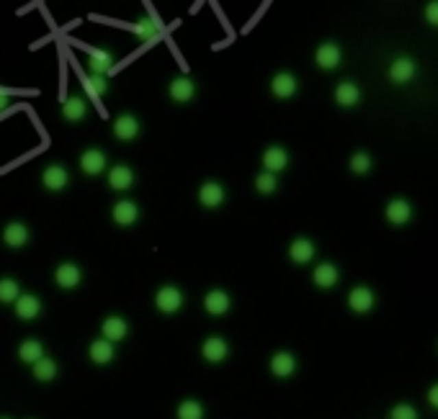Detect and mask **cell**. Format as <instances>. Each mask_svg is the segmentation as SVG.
Wrapping results in <instances>:
<instances>
[{"mask_svg":"<svg viewBox=\"0 0 438 419\" xmlns=\"http://www.w3.org/2000/svg\"><path fill=\"white\" fill-rule=\"evenodd\" d=\"M127 335H129V322L124 319V316L111 314V316L104 319V325H101V337L108 340L111 345H117V342H121V340H127Z\"/></svg>","mask_w":438,"mask_h":419,"instance_id":"9a60e30c","label":"cell"},{"mask_svg":"<svg viewBox=\"0 0 438 419\" xmlns=\"http://www.w3.org/2000/svg\"><path fill=\"white\" fill-rule=\"evenodd\" d=\"M199 93V85L193 83L188 75H175L168 83V98L173 103H191Z\"/></svg>","mask_w":438,"mask_h":419,"instance_id":"7a4b0ae2","label":"cell"},{"mask_svg":"<svg viewBox=\"0 0 438 419\" xmlns=\"http://www.w3.org/2000/svg\"><path fill=\"white\" fill-rule=\"evenodd\" d=\"M423 16H426V21L430 23V26H438V0H430V3H428Z\"/></svg>","mask_w":438,"mask_h":419,"instance_id":"8d00e7d4","label":"cell"},{"mask_svg":"<svg viewBox=\"0 0 438 419\" xmlns=\"http://www.w3.org/2000/svg\"><path fill=\"white\" fill-rule=\"evenodd\" d=\"M372 168H374V160H372L369 152H353V157H351V173L353 175H369Z\"/></svg>","mask_w":438,"mask_h":419,"instance_id":"d6a6232c","label":"cell"},{"mask_svg":"<svg viewBox=\"0 0 438 419\" xmlns=\"http://www.w3.org/2000/svg\"><path fill=\"white\" fill-rule=\"evenodd\" d=\"M47 353H44V345L39 342V340H23L21 345H19V360L21 363H26V366H34L39 357H44Z\"/></svg>","mask_w":438,"mask_h":419,"instance_id":"f1b7e54d","label":"cell"},{"mask_svg":"<svg viewBox=\"0 0 438 419\" xmlns=\"http://www.w3.org/2000/svg\"><path fill=\"white\" fill-rule=\"evenodd\" d=\"M385 216L389 224L405 227V224H410V219H413V203L407 199H392L385 206Z\"/></svg>","mask_w":438,"mask_h":419,"instance_id":"ac0fdd59","label":"cell"},{"mask_svg":"<svg viewBox=\"0 0 438 419\" xmlns=\"http://www.w3.org/2000/svg\"><path fill=\"white\" fill-rule=\"evenodd\" d=\"M297 90H300V80H297V75L294 73H276L271 77V93L276 95L278 101L294 98Z\"/></svg>","mask_w":438,"mask_h":419,"instance_id":"8fae6325","label":"cell"},{"mask_svg":"<svg viewBox=\"0 0 438 419\" xmlns=\"http://www.w3.org/2000/svg\"><path fill=\"white\" fill-rule=\"evenodd\" d=\"M111 219H114V224H119V227H134L139 221V206L134 203V201L129 199H121L114 203V209H111Z\"/></svg>","mask_w":438,"mask_h":419,"instance_id":"e0dca14e","label":"cell"},{"mask_svg":"<svg viewBox=\"0 0 438 419\" xmlns=\"http://www.w3.org/2000/svg\"><path fill=\"white\" fill-rule=\"evenodd\" d=\"M62 118L64 121H70V124H77V121H83L88 116V101L83 98V95H77V93H73V95H67L64 98V103H62Z\"/></svg>","mask_w":438,"mask_h":419,"instance_id":"7402d4cb","label":"cell"},{"mask_svg":"<svg viewBox=\"0 0 438 419\" xmlns=\"http://www.w3.org/2000/svg\"><path fill=\"white\" fill-rule=\"evenodd\" d=\"M13 312H16V319H21V322H34V319H39V314H42V299L36 294H26V291H21V296H19L16 304H13Z\"/></svg>","mask_w":438,"mask_h":419,"instance_id":"52a82bcc","label":"cell"},{"mask_svg":"<svg viewBox=\"0 0 438 419\" xmlns=\"http://www.w3.org/2000/svg\"><path fill=\"white\" fill-rule=\"evenodd\" d=\"M256 190L260 196H271L278 190V175H271V173H258L256 175Z\"/></svg>","mask_w":438,"mask_h":419,"instance_id":"e575fe53","label":"cell"},{"mask_svg":"<svg viewBox=\"0 0 438 419\" xmlns=\"http://www.w3.org/2000/svg\"><path fill=\"white\" fill-rule=\"evenodd\" d=\"M204 309H206V314L212 316H225L232 309V299L222 288H214V291L204 296Z\"/></svg>","mask_w":438,"mask_h":419,"instance_id":"44dd1931","label":"cell"},{"mask_svg":"<svg viewBox=\"0 0 438 419\" xmlns=\"http://www.w3.org/2000/svg\"><path fill=\"white\" fill-rule=\"evenodd\" d=\"M42 186L49 193H60V190H64L67 186H70V173H67V168L64 165H47L42 173Z\"/></svg>","mask_w":438,"mask_h":419,"instance_id":"7c38bea8","label":"cell"},{"mask_svg":"<svg viewBox=\"0 0 438 419\" xmlns=\"http://www.w3.org/2000/svg\"><path fill=\"white\" fill-rule=\"evenodd\" d=\"M54 283L60 285L62 291H73L83 283V270L77 262H60L54 270Z\"/></svg>","mask_w":438,"mask_h":419,"instance_id":"ba28073f","label":"cell"},{"mask_svg":"<svg viewBox=\"0 0 438 419\" xmlns=\"http://www.w3.org/2000/svg\"><path fill=\"white\" fill-rule=\"evenodd\" d=\"M32 242V229H29V224H23V221H8L5 227H3V244L5 247H11V250H21Z\"/></svg>","mask_w":438,"mask_h":419,"instance_id":"5b68a950","label":"cell"},{"mask_svg":"<svg viewBox=\"0 0 438 419\" xmlns=\"http://www.w3.org/2000/svg\"><path fill=\"white\" fill-rule=\"evenodd\" d=\"M114 67V52L111 49H93L88 57V70L90 75H106Z\"/></svg>","mask_w":438,"mask_h":419,"instance_id":"83f0119b","label":"cell"},{"mask_svg":"<svg viewBox=\"0 0 438 419\" xmlns=\"http://www.w3.org/2000/svg\"><path fill=\"white\" fill-rule=\"evenodd\" d=\"M88 357H90L96 366H108V363H114V357H117V345H111L108 340L98 337V340H93L90 347H88Z\"/></svg>","mask_w":438,"mask_h":419,"instance_id":"d4e9b609","label":"cell"},{"mask_svg":"<svg viewBox=\"0 0 438 419\" xmlns=\"http://www.w3.org/2000/svg\"><path fill=\"white\" fill-rule=\"evenodd\" d=\"M155 306H158L160 314H178L183 306V291L178 285H162L155 294Z\"/></svg>","mask_w":438,"mask_h":419,"instance_id":"3957f363","label":"cell"},{"mask_svg":"<svg viewBox=\"0 0 438 419\" xmlns=\"http://www.w3.org/2000/svg\"><path fill=\"white\" fill-rule=\"evenodd\" d=\"M227 355H230V345H227L225 337H206L202 342V357L206 363L217 366V363L227 360Z\"/></svg>","mask_w":438,"mask_h":419,"instance_id":"ffe728a7","label":"cell"},{"mask_svg":"<svg viewBox=\"0 0 438 419\" xmlns=\"http://www.w3.org/2000/svg\"><path fill=\"white\" fill-rule=\"evenodd\" d=\"M260 162H263V173L278 175V173H284L289 168V152L281 144H271V147H266Z\"/></svg>","mask_w":438,"mask_h":419,"instance_id":"4fadbf2b","label":"cell"},{"mask_svg":"<svg viewBox=\"0 0 438 419\" xmlns=\"http://www.w3.org/2000/svg\"><path fill=\"white\" fill-rule=\"evenodd\" d=\"M32 373L39 383H52L54 378H57V373H60V366H57V360H54L52 355H44L32 366Z\"/></svg>","mask_w":438,"mask_h":419,"instance_id":"4316f807","label":"cell"},{"mask_svg":"<svg viewBox=\"0 0 438 419\" xmlns=\"http://www.w3.org/2000/svg\"><path fill=\"white\" fill-rule=\"evenodd\" d=\"M132 29H134V34H137V39L142 44H150L152 39H158V34H160V26H158L155 18H150V16H142Z\"/></svg>","mask_w":438,"mask_h":419,"instance_id":"f546056e","label":"cell"},{"mask_svg":"<svg viewBox=\"0 0 438 419\" xmlns=\"http://www.w3.org/2000/svg\"><path fill=\"white\" fill-rule=\"evenodd\" d=\"M21 296V285L16 278H0V304H16Z\"/></svg>","mask_w":438,"mask_h":419,"instance_id":"1f68e13d","label":"cell"},{"mask_svg":"<svg viewBox=\"0 0 438 419\" xmlns=\"http://www.w3.org/2000/svg\"><path fill=\"white\" fill-rule=\"evenodd\" d=\"M8 103H11V93H8V90H0V114L8 108Z\"/></svg>","mask_w":438,"mask_h":419,"instance_id":"f35d334b","label":"cell"},{"mask_svg":"<svg viewBox=\"0 0 438 419\" xmlns=\"http://www.w3.org/2000/svg\"><path fill=\"white\" fill-rule=\"evenodd\" d=\"M376 304V296L374 291L369 288V285H356L351 288V294H348V309H351L353 314H369Z\"/></svg>","mask_w":438,"mask_h":419,"instance_id":"30bf717a","label":"cell"},{"mask_svg":"<svg viewBox=\"0 0 438 419\" xmlns=\"http://www.w3.org/2000/svg\"><path fill=\"white\" fill-rule=\"evenodd\" d=\"M417 73V64L413 57H397L389 64V80L395 85H407Z\"/></svg>","mask_w":438,"mask_h":419,"instance_id":"d6986e66","label":"cell"},{"mask_svg":"<svg viewBox=\"0 0 438 419\" xmlns=\"http://www.w3.org/2000/svg\"><path fill=\"white\" fill-rule=\"evenodd\" d=\"M0 419H11V417H0Z\"/></svg>","mask_w":438,"mask_h":419,"instance_id":"ab89813d","label":"cell"},{"mask_svg":"<svg viewBox=\"0 0 438 419\" xmlns=\"http://www.w3.org/2000/svg\"><path fill=\"white\" fill-rule=\"evenodd\" d=\"M335 103L341 105V108H353V105H358L361 101V88L353 83V80H343V83L335 85Z\"/></svg>","mask_w":438,"mask_h":419,"instance_id":"cb8c5ba5","label":"cell"},{"mask_svg":"<svg viewBox=\"0 0 438 419\" xmlns=\"http://www.w3.org/2000/svg\"><path fill=\"white\" fill-rule=\"evenodd\" d=\"M315 62H317L320 70L330 73V70H335L343 62V49L335 42H322L317 47V52H315Z\"/></svg>","mask_w":438,"mask_h":419,"instance_id":"5bb4252c","label":"cell"},{"mask_svg":"<svg viewBox=\"0 0 438 419\" xmlns=\"http://www.w3.org/2000/svg\"><path fill=\"white\" fill-rule=\"evenodd\" d=\"M106 180H108V188L111 190L124 193V190L134 188V183H137V173L129 168V165H114V168L106 170Z\"/></svg>","mask_w":438,"mask_h":419,"instance_id":"8992f818","label":"cell"},{"mask_svg":"<svg viewBox=\"0 0 438 419\" xmlns=\"http://www.w3.org/2000/svg\"><path fill=\"white\" fill-rule=\"evenodd\" d=\"M77 165H80V170L86 173L88 178H98V175H104V173H106L108 155L101 147H88L86 152L77 157Z\"/></svg>","mask_w":438,"mask_h":419,"instance_id":"6da1fadb","label":"cell"},{"mask_svg":"<svg viewBox=\"0 0 438 419\" xmlns=\"http://www.w3.org/2000/svg\"><path fill=\"white\" fill-rule=\"evenodd\" d=\"M426 398H428V404H430V407L438 409V383H433V386L428 388Z\"/></svg>","mask_w":438,"mask_h":419,"instance_id":"74e56055","label":"cell"},{"mask_svg":"<svg viewBox=\"0 0 438 419\" xmlns=\"http://www.w3.org/2000/svg\"><path fill=\"white\" fill-rule=\"evenodd\" d=\"M268 368H271V373L276 378L287 381V378H291L297 373V357H294V353H289V350H278V353H273Z\"/></svg>","mask_w":438,"mask_h":419,"instance_id":"2e32d148","label":"cell"},{"mask_svg":"<svg viewBox=\"0 0 438 419\" xmlns=\"http://www.w3.org/2000/svg\"><path fill=\"white\" fill-rule=\"evenodd\" d=\"M204 404L196 401V398H183L178 409H175V417L178 419H204Z\"/></svg>","mask_w":438,"mask_h":419,"instance_id":"4dcf8cb0","label":"cell"},{"mask_svg":"<svg viewBox=\"0 0 438 419\" xmlns=\"http://www.w3.org/2000/svg\"><path fill=\"white\" fill-rule=\"evenodd\" d=\"M338 281H341V270L332 262H320L312 270V283L317 285V288H332V285H338Z\"/></svg>","mask_w":438,"mask_h":419,"instance_id":"484cf974","label":"cell"},{"mask_svg":"<svg viewBox=\"0 0 438 419\" xmlns=\"http://www.w3.org/2000/svg\"><path fill=\"white\" fill-rule=\"evenodd\" d=\"M317 255V247L310 237H297V240L289 244V260L297 262V265H307L312 262V257Z\"/></svg>","mask_w":438,"mask_h":419,"instance_id":"603a6c76","label":"cell"},{"mask_svg":"<svg viewBox=\"0 0 438 419\" xmlns=\"http://www.w3.org/2000/svg\"><path fill=\"white\" fill-rule=\"evenodd\" d=\"M227 201V190L219 180H206L199 188V203L204 209H219Z\"/></svg>","mask_w":438,"mask_h":419,"instance_id":"9c48e42d","label":"cell"},{"mask_svg":"<svg viewBox=\"0 0 438 419\" xmlns=\"http://www.w3.org/2000/svg\"><path fill=\"white\" fill-rule=\"evenodd\" d=\"M389 419H420V414L413 404H395L389 411Z\"/></svg>","mask_w":438,"mask_h":419,"instance_id":"d590c367","label":"cell"},{"mask_svg":"<svg viewBox=\"0 0 438 419\" xmlns=\"http://www.w3.org/2000/svg\"><path fill=\"white\" fill-rule=\"evenodd\" d=\"M111 131L119 142H134L142 134V121L134 114H119L111 124Z\"/></svg>","mask_w":438,"mask_h":419,"instance_id":"277c9868","label":"cell"},{"mask_svg":"<svg viewBox=\"0 0 438 419\" xmlns=\"http://www.w3.org/2000/svg\"><path fill=\"white\" fill-rule=\"evenodd\" d=\"M83 85H86V90L93 95V98H104V95L108 93V77L106 75H88Z\"/></svg>","mask_w":438,"mask_h":419,"instance_id":"836d02e7","label":"cell"}]
</instances>
